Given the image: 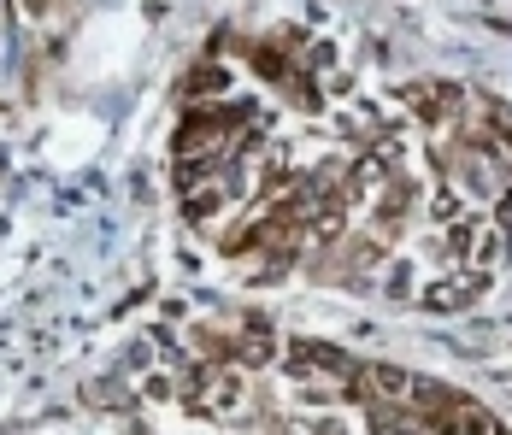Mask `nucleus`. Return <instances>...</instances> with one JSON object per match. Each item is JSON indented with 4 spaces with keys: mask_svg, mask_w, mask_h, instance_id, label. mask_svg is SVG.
I'll use <instances>...</instances> for the list:
<instances>
[{
    "mask_svg": "<svg viewBox=\"0 0 512 435\" xmlns=\"http://www.w3.org/2000/svg\"><path fill=\"white\" fill-rule=\"evenodd\" d=\"M477 294H483V283H477V277H454V283H442V289L424 294V306H430V312H454V306H471Z\"/></svg>",
    "mask_w": 512,
    "mask_h": 435,
    "instance_id": "f257e3e1",
    "label": "nucleus"
}]
</instances>
